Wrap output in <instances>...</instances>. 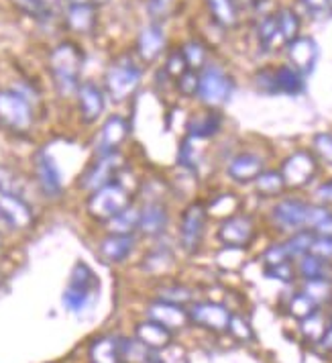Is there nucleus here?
<instances>
[{"instance_id":"2f4dec72","label":"nucleus","mask_w":332,"mask_h":363,"mask_svg":"<svg viewBox=\"0 0 332 363\" xmlns=\"http://www.w3.org/2000/svg\"><path fill=\"white\" fill-rule=\"evenodd\" d=\"M67 25L76 33H90L96 25V11L90 4H71L67 11Z\"/></svg>"},{"instance_id":"1a4fd4ad","label":"nucleus","mask_w":332,"mask_h":363,"mask_svg":"<svg viewBox=\"0 0 332 363\" xmlns=\"http://www.w3.org/2000/svg\"><path fill=\"white\" fill-rule=\"evenodd\" d=\"M216 239L222 247L249 249L253 241L257 239V220L249 213H236L218 220L216 227Z\"/></svg>"},{"instance_id":"a18cd8bd","label":"nucleus","mask_w":332,"mask_h":363,"mask_svg":"<svg viewBox=\"0 0 332 363\" xmlns=\"http://www.w3.org/2000/svg\"><path fill=\"white\" fill-rule=\"evenodd\" d=\"M267 278L282 281V284H294L298 280V272H296V262H283L277 265H269L263 267Z\"/></svg>"},{"instance_id":"e433bc0d","label":"nucleus","mask_w":332,"mask_h":363,"mask_svg":"<svg viewBox=\"0 0 332 363\" xmlns=\"http://www.w3.org/2000/svg\"><path fill=\"white\" fill-rule=\"evenodd\" d=\"M326 327H328V314L324 313V311H318V313H314L312 316L299 320V335H302L308 343L318 345L320 339H322V335H324V330H326Z\"/></svg>"},{"instance_id":"20e7f679","label":"nucleus","mask_w":332,"mask_h":363,"mask_svg":"<svg viewBox=\"0 0 332 363\" xmlns=\"http://www.w3.org/2000/svg\"><path fill=\"white\" fill-rule=\"evenodd\" d=\"M320 162L316 160L312 149H294L280 162L283 182L287 186V192H299L312 186L320 174Z\"/></svg>"},{"instance_id":"b1692460","label":"nucleus","mask_w":332,"mask_h":363,"mask_svg":"<svg viewBox=\"0 0 332 363\" xmlns=\"http://www.w3.org/2000/svg\"><path fill=\"white\" fill-rule=\"evenodd\" d=\"M134 337L143 343V345L159 353V351H166L169 347L173 345V330H169L164 325L155 323V320H143L134 327Z\"/></svg>"},{"instance_id":"f8f14e48","label":"nucleus","mask_w":332,"mask_h":363,"mask_svg":"<svg viewBox=\"0 0 332 363\" xmlns=\"http://www.w3.org/2000/svg\"><path fill=\"white\" fill-rule=\"evenodd\" d=\"M120 164H122V162H120V153L96 157V160L80 174V178H78L80 190L92 194V192H96L102 186L115 182L117 180L118 172H120Z\"/></svg>"},{"instance_id":"c85d7f7f","label":"nucleus","mask_w":332,"mask_h":363,"mask_svg":"<svg viewBox=\"0 0 332 363\" xmlns=\"http://www.w3.org/2000/svg\"><path fill=\"white\" fill-rule=\"evenodd\" d=\"M255 37H257V43L259 48L269 53L273 51L277 45L283 48V39L280 35V27H277V18H275V11L269 13V15H263L257 21V29H255Z\"/></svg>"},{"instance_id":"bb28decb","label":"nucleus","mask_w":332,"mask_h":363,"mask_svg":"<svg viewBox=\"0 0 332 363\" xmlns=\"http://www.w3.org/2000/svg\"><path fill=\"white\" fill-rule=\"evenodd\" d=\"M251 186H253V192L261 200H277L285 196V192H287V186H285L282 172L277 167H267Z\"/></svg>"},{"instance_id":"7c9ffc66","label":"nucleus","mask_w":332,"mask_h":363,"mask_svg":"<svg viewBox=\"0 0 332 363\" xmlns=\"http://www.w3.org/2000/svg\"><path fill=\"white\" fill-rule=\"evenodd\" d=\"M275 18H277L280 35H282L283 39V48L290 41H294L296 37L302 35V17H299L296 9H292V6H280L275 11Z\"/></svg>"},{"instance_id":"09e8293b","label":"nucleus","mask_w":332,"mask_h":363,"mask_svg":"<svg viewBox=\"0 0 332 363\" xmlns=\"http://www.w3.org/2000/svg\"><path fill=\"white\" fill-rule=\"evenodd\" d=\"M164 72H166L167 76L176 82L182 74H185L190 67H188V64H185V60H183L182 51H180V48L173 51H169L166 55V62H164V67H161Z\"/></svg>"},{"instance_id":"72a5a7b5","label":"nucleus","mask_w":332,"mask_h":363,"mask_svg":"<svg viewBox=\"0 0 332 363\" xmlns=\"http://www.w3.org/2000/svg\"><path fill=\"white\" fill-rule=\"evenodd\" d=\"M92 363H120V343L113 337H100L90 345Z\"/></svg>"},{"instance_id":"9b49d317","label":"nucleus","mask_w":332,"mask_h":363,"mask_svg":"<svg viewBox=\"0 0 332 363\" xmlns=\"http://www.w3.org/2000/svg\"><path fill=\"white\" fill-rule=\"evenodd\" d=\"M0 123L15 133H27L33 127V108L23 94L0 90Z\"/></svg>"},{"instance_id":"4be33fe9","label":"nucleus","mask_w":332,"mask_h":363,"mask_svg":"<svg viewBox=\"0 0 332 363\" xmlns=\"http://www.w3.org/2000/svg\"><path fill=\"white\" fill-rule=\"evenodd\" d=\"M137 245V237L134 235H118V233H108L98 243L100 257L106 264H125Z\"/></svg>"},{"instance_id":"bf43d9fd","label":"nucleus","mask_w":332,"mask_h":363,"mask_svg":"<svg viewBox=\"0 0 332 363\" xmlns=\"http://www.w3.org/2000/svg\"><path fill=\"white\" fill-rule=\"evenodd\" d=\"M71 4H90V0H69Z\"/></svg>"},{"instance_id":"6ab92c4d","label":"nucleus","mask_w":332,"mask_h":363,"mask_svg":"<svg viewBox=\"0 0 332 363\" xmlns=\"http://www.w3.org/2000/svg\"><path fill=\"white\" fill-rule=\"evenodd\" d=\"M224 115L218 108H204L202 113L188 116L185 121V137L196 141H210L222 133Z\"/></svg>"},{"instance_id":"2eb2a0df","label":"nucleus","mask_w":332,"mask_h":363,"mask_svg":"<svg viewBox=\"0 0 332 363\" xmlns=\"http://www.w3.org/2000/svg\"><path fill=\"white\" fill-rule=\"evenodd\" d=\"M190 323L198 325L202 329L210 330V333H227L231 325V316L233 313L220 304V302H194L190 308Z\"/></svg>"},{"instance_id":"f257e3e1","label":"nucleus","mask_w":332,"mask_h":363,"mask_svg":"<svg viewBox=\"0 0 332 363\" xmlns=\"http://www.w3.org/2000/svg\"><path fill=\"white\" fill-rule=\"evenodd\" d=\"M96 296H98V276L90 265L78 262L71 269L69 284L62 296L66 311L71 314L86 313L96 302Z\"/></svg>"},{"instance_id":"5fc2aeb1","label":"nucleus","mask_w":332,"mask_h":363,"mask_svg":"<svg viewBox=\"0 0 332 363\" xmlns=\"http://www.w3.org/2000/svg\"><path fill=\"white\" fill-rule=\"evenodd\" d=\"M13 2H15L18 11H23L29 17H45V13H47V6H45L43 0H13Z\"/></svg>"},{"instance_id":"39448f33","label":"nucleus","mask_w":332,"mask_h":363,"mask_svg":"<svg viewBox=\"0 0 332 363\" xmlns=\"http://www.w3.org/2000/svg\"><path fill=\"white\" fill-rule=\"evenodd\" d=\"M131 204H133L131 192L125 188V184L115 180L98 188L96 192H92L88 196V200H86V213L92 216L94 220L108 223L110 218H115L118 213H122Z\"/></svg>"},{"instance_id":"ea45409f","label":"nucleus","mask_w":332,"mask_h":363,"mask_svg":"<svg viewBox=\"0 0 332 363\" xmlns=\"http://www.w3.org/2000/svg\"><path fill=\"white\" fill-rule=\"evenodd\" d=\"M285 311H287V314H290L292 318H296L299 323V320H304V318H308V316H312L314 313H318L320 308L316 306L312 298L308 296V294H304L298 288L294 294H290V298H287Z\"/></svg>"},{"instance_id":"f704fd0d","label":"nucleus","mask_w":332,"mask_h":363,"mask_svg":"<svg viewBox=\"0 0 332 363\" xmlns=\"http://www.w3.org/2000/svg\"><path fill=\"white\" fill-rule=\"evenodd\" d=\"M299 290L312 298L320 311L332 306V280H302Z\"/></svg>"},{"instance_id":"49530a36","label":"nucleus","mask_w":332,"mask_h":363,"mask_svg":"<svg viewBox=\"0 0 332 363\" xmlns=\"http://www.w3.org/2000/svg\"><path fill=\"white\" fill-rule=\"evenodd\" d=\"M176 9V0H147V15L151 23L164 25Z\"/></svg>"},{"instance_id":"f3484780","label":"nucleus","mask_w":332,"mask_h":363,"mask_svg":"<svg viewBox=\"0 0 332 363\" xmlns=\"http://www.w3.org/2000/svg\"><path fill=\"white\" fill-rule=\"evenodd\" d=\"M285 64H290L292 67H296L299 74L310 76L314 72L318 57H320V48L316 43L314 37L310 35H299L294 41H290L285 48Z\"/></svg>"},{"instance_id":"58836bf2","label":"nucleus","mask_w":332,"mask_h":363,"mask_svg":"<svg viewBox=\"0 0 332 363\" xmlns=\"http://www.w3.org/2000/svg\"><path fill=\"white\" fill-rule=\"evenodd\" d=\"M183 60H185V64L190 69H194V72H202L204 67L208 66V48L198 41V39H188V41H183L182 48Z\"/></svg>"},{"instance_id":"cd10ccee","label":"nucleus","mask_w":332,"mask_h":363,"mask_svg":"<svg viewBox=\"0 0 332 363\" xmlns=\"http://www.w3.org/2000/svg\"><path fill=\"white\" fill-rule=\"evenodd\" d=\"M298 280H332V262L318 257L314 253H306L296 262Z\"/></svg>"},{"instance_id":"393cba45","label":"nucleus","mask_w":332,"mask_h":363,"mask_svg":"<svg viewBox=\"0 0 332 363\" xmlns=\"http://www.w3.org/2000/svg\"><path fill=\"white\" fill-rule=\"evenodd\" d=\"M78 106H80V116L86 125L96 123L102 113H104V94L96 84L86 82L78 88Z\"/></svg>"},{"instance_id":"c03bdc74","label":"nucleus","mask_w":332,"mask_h":363,"mask_svg":"<svg viewBox=\"0 0 332 363\" xmlns=\"http://www.w3.org/2000/svg\"><path fill=\"white\" fill-rule=\"evenodd\" d=\"M198 84H200V72L188 69L185 74H182L176 82H173V90L178 96L182 99H196L198 94Z\"/></svg>"},{"instance_id":"79ce46f5","label":"nucleus","mask_w":332,"mask_h":363,"mask_svg":"<svg viewBox=\"0 0 332 363\" xmlns=\"http://www.w3.org/2000/svg\"><path fill=\"white\" fill-rule=\"evenodd\" d=\"M310 149L316 155V160L320 162V165L331 167L332 169V133L331 131H320L314 133L312 141H310Z\"/></svg>"},{"instance_id":"603ef678","label":"nucleus","mask_w":332,"mask_h":363,"mask_svg":"<svg viewBox=\"0 0 332 363\" xmlns=\"http://www.w3.org/2000/svg\"><path fill=\"white\" fill-rule=\"evenodd\" d=\"M245 251L247 249H236V247H222L218 251V257L216 262L220 267L224 269H239L243 264V257H245Z\"/></svg>"},{"instance_id":"473e14b6","label":"nucleus","mask_w":332,"mask_h":363,"mask_svg":"<svg viewBox=\"0 0 332 363\" xmlns=\"http://www.w3.org/2000/svg\"><path fill=\"white\" fill-rule=\"evenodd\" d=\"M139 218H141V206L131 204L122 213H118L115 218L106 223L108 233H118V235H137L139 233Z\"/></svg>"},{"instance_id":"4c0bfd02","label":"nucleus","mask_w":332,"mask_h":363,"mask_svg":"<svg viewBox=\"0 0 332 363\" xmlns=\"http://www.w3.org/2000/svg\"><path fill=\"white\" fill-rule=\"evenodd\" d=\"M314 233L304 229V231H296L292 235H285L282 241L285 245V251L290 255L292 262H298L302 255L310 253V247H312V241H314Z\"/></svg>"},{"instance_id":"a19ab883","label":"nucleus","mask_w":332,"mask_h":363,"mask_svg":"<svg viewBox=\"0 0 332 363\" xmlns=\"http://www.w3.org/2000/svg\"><path fill=\"white\" fill-rule=\"evenodd\" d=\"M196 141L190 139V137H183L180 149H178V165L182 167L183 172L188 174H198L200 167V155L198 149L194 145Z\"/></svg>"},{"instance_id":"4d7b16f0","label":"nucleus","mask_w":332,"mask_h":363,"mask_svg":"<svg viewBox=\"0 0 332 363\" xmlns=\"http://www.w3.org/2000/svg\"><path fill=\"white\" fill-rule=\"evenodd\" d=\"M310 253H314L318 257H324L332 262V237H314Z\"/></svg>"},{"instance_id":"7ed1b4c3","label":"nucleus","mask_w":332,"mask_h":363,"mask_svg":"<svg viewBox=\"0 0 332 363\" xmlns=\"http://www.w3.org/2000/svg\"><path fill=\"white\" fill-rule=\"evenodd\" d=\"M208 223H210V213L206 200H192L183 206L180 215V227H178V241L183 253L196 255L202 249Z\"/></svg>"},{"instance_id":"4468645a","label":"nucleus","mask_w":332,"mask_h":363,"mask_svg":"<svg viewBox=\"0 0 332 363\" xmlns=\"http://www.w3.org/2000/svg\"><path fill=\"white\" fill-rule=\"evenodd\" d=\"M267 169V160L259 151H239L227 162V176L239 186L257 180Z\"/></svg>"},{"instance_id":"680f3d73","label":"nucleus","mask_w":332,"mask_h":363,"mask_svg":"<svg viewBox=\"0 0 332 363\" xmlns=\"http://www.w3.org/2000/svg\"><path fill=\"white\" fill-rule=\"evenodd\" d=\"M0 241H2V237H0Z\"/></svg>"},{"instance_id":"aec40b11","label":"nucleus","mask_w":332,"mask_h":363,"mask_svg":"<svg viewBox=\"0 0 332 363\" xmlns=\"http://www.w3.org/2000/svg\"><path fill=\"white\" fill-rule=\"evenodd\" d=\"M167 50V37L164 31V25L149 23L145 25L137 35V57L143 64L157 62Z\"/></svg>"},{"instance_id":"864d4df0","label":"nucleus","mask_w":332,"mask_h":363,"mask_svg":"<svg viewBox=\"0 0 332 363\" xmlns=\"http://www.w3.org/2000/svg\"><path fill=\"white\" fill-rule=\"evenodd\" d=\"M236 341H251L253 339V329H251L249 320L243 316V314H233L231 316V325H229V330Z\"/></svg>"},{"instance_id":"de8ad7c7","label":"nucleus","mask_w":332,"mask_h":363,"mask_svg":"<svg viewBox=\"0 0 332 363\" xmlns=\"http://www.w3.org/2000/svg\"><path fill=\"white\" fill-rule=\"evenodd\" d=\"M304 6L306 15L314 21H328L332 18V0H298Z\"/></svg>"},{"instance_id":"3c124183","label":"nucleus","mask_w":332,"mask_h":363,"mask_svg":"<svg viewBox=\"0 0 332 363\" xmlns=\"http://www.w3.org/2000/svg\"><path fill=\"white\" fill-rule=\"evenodd\" d=\"M261 262H263V267L283 264V262H292L290 255H287V251H285V245H283L282 239L267 245L265 251L261 253Z\"/></svg>"},{"instance_id":"052dcab7","label":"nucleus","mask_w":332,"mask_h":363,"mask_svg":"<svg viewBox=\"0 0 332 363\" xmlns=\"http://www.w3.org/2000/svg\"><path fill=\"white\" fill-rule=\"evenodd\" d=\"M0 281H2V276H0Z\"/></svg>"},{"instance_id":"f03ea898","label":"nucleus","mask_w":332,"mask_h":363,"mask_svg":"<svg viewBox=\"0 0 332 363\" xmlns=\"http://www.w3.org/2000/svg\"><path fill=\"white\" fill-rule=\"evenodd\" d=\"M253 86L263 94L299 96L306 90V76L290 64L263 66L253 74Z\"/></svg>"},{"instance_id":"ddd939ff","label":"nucleus","mask_w":332,"mask_h":363,"mask_svg":"<svg viewBox=\"0 0 332 363\" xmlns=\"http://www.w3.org/2000/svg\"><path fill=\"white\" fill-rule=\"evenodd\" d=\"M131 135V123L122 115H110L100 127L96 137V157L120 153L122 145Z\"/></svg>"},{"instance_id":"37998d69","label":"nucleus","mask_w":332,"mask_h":363,"mask_svg":"<svg viewBox=\"0 0 332 363\" xmlns=\"http://www.w3.org/2000/svg\"><path fill=\"white\" fill-rule=\"evenodd\" d=\"M143 264H145V269L151 274H161V272H167L173 264V253L166 247H155L145 257Z\"/></svg>"},{"instance_id":"13d9d810","label":"nucleus","mask_w":332,"mask_h":363,"mask_svg":"<svg viewBox=\"0 0 332 363\" xmlns=\"http://www.w3.org/2000/svg\"><path fill=\"white\" fill-rule=\"evenodd\" d=\"M145 363H164V362H161V359L157 357V353H153V355H151L149 359H147V362H145Z\"/></svg>"},{"instance_id":"c9c22d12","label":"nucleus","mask_w":332,"mask_h":363,"mask_svg":"<svg viewBox=\"0 0 332 363\" xmlns=\"http://www.w3.org/2000/svg\"><path fill=\"white\" fill-rule=\"evenodd\" d=\"M206 206H208L210 216H218L222 220L227 216L241 213V196H236L233 192H222L218 196H212L210 200H206Z\"/></svg>"},{"instance_id":"c756f323","label":"nucleus","mask_w":332,"mask_h":363,"mask_svg":"<svg viewBox=\"0 0 332 363\" xmlns=\"http://www.w3.org/2000/svg\"><path fill=\"white\" fill-rule=\"evenodd\" d=\"M306 229L312 231L316 237H332V208L318 204L310 200V208H308V223Z\"/></svg>"},{"instance_id":"6e6552de","label":"nucleus","mask_w":332,"mask_h":363,"mask_svg":"<svg viewBox=\"0 0 332 363\" xmlns=\"http://www.w3.org/2000/svg\"><path fill=\"white\" fill-rule=\"evenodd\" d=\"M308 208H310V200L299 196H282L269 208V223L283 237L296 231H304L308 223Z\"/></svg>"},{"instance_id":"0eeeda50","label":"nucleus","mask_w":332,"mask_h":363,"mask_svg":"<svg viewBox=\"0 0 332 363\" xmlns=\"http://www.w3.org/2000/svg\"><path fill=\"white\" fill-rule=\"evenodd\" d=\"M141 80H143V67L131 57H120L106 69L104 86L108 96L115 102H125L137 92Z\"/></svg>"},{"instance_id":"423d86ee","label":"nucleus","mask_w":332,"mask_h":363,"mask_svg":"<svg viewBox=\"0 0 332 363\" xmlns=\"http://www.w3.org/2000/svg\"><path fill=\"white\" fill-rule=\"evenodd\" d=\"M234 92V78L222 67L208 66L200 72V84L196 100L202 108H218L224 106Z\"/></svg>"},{"instance_id":"6e6d98bb","label":"nucleus","mask_w":332,"mask_h":363,"mask_svg":"<svg viewBox=\"0 0 332 363\" xmlns=\"http://www.w3.org/2000/svg\"><path fill=\"white\" fill-rule=\"evenodd\" d=\"M312 202H318V204H324V206L332 208V178L320 182L316 186L314 192H312Z\"/></svg>"},{"instance_id":"dca6fc26","label":"nucleus","mask_w":332,"mask_h":363,"mask_svg":"<svg viewBox=\"0 0 332 363\" xmlns=\"http://www.w3.org/2000/svg\"><path fill=\"white\" fill-rule=\"evenodd\" d=\"M0 216L4 225L17 231H25L33 227L35 223V213L29 206V202H25L17 192L4 190V188H0Z\"/></svg>"},{"instance_id":"a211bd4d","label":"nucleus","mask_w":332,"mask_h":363,"mask_svg":"<svg viewBox=\"0 0 332 363\" xmlns=\"http://www.w3.org/2000/svg\"><path fill=\"white\" fill-rule=\"evenodd\" d=\"M169 227V208L161 199H147L141 204L139 233L149 239L164 237Z\"/></svg>"},{"instance_id":"5701e85b","label":"nucleus","mask_w":332,"mask_h":363,"mask_svg":"<svg viewBox=\"0 0 332 363\" xmlns=\"http://www.w3.org/2000/svg\"><path fill=\"white\" fill-rule=\"evenodd\" d=\"M147 316H149L151 320L164 325L169 330H173V333L185 329V325L190 323V314H188V311L183 306L173 304V302H166V300H159V298L149 304Z\"/></svg>"},{"instance_id":"412c9836","label":"nucleus","mask_w":332,"mask_h":363,"mask_svg":"<svg viewBox=\"0 0 332 363\" xmlns=\"http://www.w3.org/2000/svg\"><path fill=\"white\" fill-rule=\"evenodd\" d=\"M35 178L41 188V192L47 199H57L64 192V182H62V174L59 167L55 164V160L51 157L47 151H39L35 155Z\"/></svg>"},{"instance_id":"9d476101","label":"nucleus","mask_w":332,"mask_h":363,"mask_svg":"<svg viewBox=\"0 0 332 363\" xmlns=\"http://www.w3.org/2000/svg\"><path fill=\"white\" fill-rule=\"evenodd\" d=\"M82 51L74 43H62L51 53V72L64 92L78 90V76L82 69Z\"/></svg>"},{"instance_id":"a878e982","label":"nucleus","mask_w":332,"mask_h":363,"mask_svg":"<svg viewBox=\"0 0 332 363\" xmlns=\"http://www.w3.org/2000/svg\"><path fill=\"white\" fill-rule=\"evenodd\" d=\"M204 6L220 29H234L241 21V6L236 0H204Z\"/></svg>"},{"instance_id":"8fccbe9b","label":"nucleus","mask_w":332,"mask_h":363,"mask_svg":"<svg viewBox=\"0 0 332 363\" xmlns=\"http://www.w3.org/2000/svg\"><path fill=\"white\" fill-rule=\"evenodd\" d=\"M159 300H166V302H173V304H180L182 306L183 302L192 300V290L188 286H182V284H173L169 281L167 286H164L159 290Z\"/></svg>"}]
</instances>
